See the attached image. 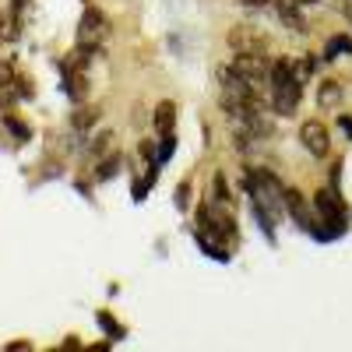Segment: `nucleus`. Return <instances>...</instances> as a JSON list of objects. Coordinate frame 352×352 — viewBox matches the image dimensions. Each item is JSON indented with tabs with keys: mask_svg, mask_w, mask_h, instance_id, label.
Returning a JSON list of instances; mask_svg holds the SVG:
<instances>
[{
	"mask_svg": "<svg viewBox=\"0 0 352 352\" xmlns=\"http://www.w3.org/2000/svg\"><path fill=\"white\" fill-rule=\"evenodd\" d=\"M229 67L236 71L240 78H247L250 85H261L264 78H272V60L264 53H236Z\"/></svg>",
	"mask_w": 352,
	"mask_h": 352,
	"instance_id": "nucleus-3",
	"label": "nucleus"
},
{
	"mask_svg": "<svg viewBox=\"0 0 352 352\" xmlns=\"http://www.w3.org/2000/svg\"><path fill=\"white\" fill-rule=\"evenodd\" d=\"M0 28H4V14H0Z\"/></svg>",
	"mask_w": 352,
	"mask_h": 352,
	"instance_id": "nucleus-25",
	"label": "nucleus"
},
{
	"mask_svg": "<svg viewBox=\"0 0 352 352\" xmlns=\"http://www.w3.org/2000/svg\"><path fill=\"white\" fill-rule=\"evenodd\" d=\"M4 124L14 131V138H18V141H28V127H25V124H18L14 116H4Z\"/></svg>",
	"mask_w": 352,
	"mask_h": 352,
	"instance_id": "nucleus-19",
	"label": "nucleus"
},
{
	"mask_svg": "<svg viewBox=\"0 0 352 352\" xmlns=\"http://www.w3.org/2000/svg\"><path fill=\"white\" fill-rule=\"evenodd\" d=\"M296 4H317V0H296Z\"/></svg>",
	"mask_w": 352,
	"mask_h": 352,
	"instance_id": "nucleus-24",
	"label": "nucleus"
},
{
	"mask_svg": "<svg viewBox=\"0 0 352 352\" xmlns=\"http://www.w3.org/2000/svg\"><path fill=\"white\" fill-rule=\"evenodd\" d=\"M342 102V85L338 81H320L317 85V106L320 109H335Z\"/></svg>",
	"mask_w": 352,
	"mask_h": 352,
	"instance_id": "nucleus-10",
	"label": "nucleus"
},
{
	"mask_svg": "<svg viewBox=\"0 0 352 352\" xmlns=\"http://www.w3.org/2000/svg\"><path fill=\"white\" fill-rule=\"evenodd\" d=\"M300 96H303V85L296 78L285 85H275V113H292L300 106Z\"/></svg>",
	"mask_w": 352,
	"mask_h": 352,
	"instance_id": "nucleus-7",
	"label": "nucleus"
},
{
	"mask_svg": "<svg viewBox=\"0 0 352 352\" xmlns=\"http://www.w3.org/2000/svg\"><path fill=\"white\" fill-rule=\"evenodd\" d=\"M314 208L320 215V226H328L324 229V240L342 236V232L349 229V208H345V201L338 197V190H317Z\"/></svg>",
	"mask_w": 352,
	"mask_h": 352,
	"instance_id": "nucleus-1",
	"label": "nucleus"
},
{
	"mask_svg": "<svg viewBox=\"0 0 352 352\" xmlns=\"http://www.w3.org/2000/svg\"><path fill=\"white\" fill-rule=\"evenodd\" d=\"M240 4H243V8H268L272 0H240Z\"/></svg>",
	"mask_w": 352,
	"mask_h": 352,
	"instance_id": "nucleus-23",
	"label": "nucleus"
},
{
	"mask_svg": "<svg viewBox=\"0 0 352 352\" xmlns=\"http://www.w3.org/2000/svg\"><path fill=\"white\" fill-rule=\"evenodd\" d=\"M173 148H176V138H173V131H169V134H162V144H159V162H166V159L173 155Z\"/></svg>",
	"mask_w": 352,
	"mask_h": 352,
	"instance_id": "nucleus-17",
	"label": "nucleus"
},
{
	"mask_svg": "<svg viewBox=\"0 0 352 352\" xmlns=\"http://www.w3.org/2000/svg\"><path fill=\"white\" fill-rule=\"evenodd\" d=\"M152 124L159 134H169L176 127V102H159L155 106V116H152Z\"/></svg>",
	"mask_w": 352,
	"mask_h": 352,
	"instance_id": "nucleus-11",
	"label": "nucleus"
},
{
	"mask_svg": "<svg viewBox=\"0 0 352 352\" xmlns=\"http://www.w3.org/2000/svg\"><path fill=\"white\" fill-rule=\"evenodd\" d=\"M338 127H342V131L352 138V116H345V113H342V116H338Z\"/></svg>",
	"mask_w": 352,
	"mask_h": 352,
	"instance_id": "nucleus-22",
	"label": "nucleus"
},
{
	"mask_svg": "<svg viewBox=\"0 0 352 352\" xmlns=\"http://www.w3.org/2000/svg\"><path fill=\"white\" fill-rule=\"evenodd\" d=\"M215 201L222 204V208L232 201V197H229V187H226V176H215Z\"/></svg>",
	"mask_w": 352,
	"mask_h": 352,
	"instance_id": "nucleus-18",
	"label": "nucleus"
},
{
	"mask_svg": "<svg viewBox=\"0 0 352 352\" xmlns=\"http://www.w3.org/2000/svg\"><path fill=\"white\" fill-rule=\"evenodd\" d=\"M60 71H64L67 96H71L74 102H81V99L88 96V78H85V71H81V67H64V64H60Z\"/></svg>",
	"mask_w": 352,
	"mask_h": 352,
	"instance_id": "nucleus-9",
	"label": "nucleus"
},
{
	"mask_svg": "<svg viewBox=\"0 0 352 352\" xmlns=\"http://www.w3.org/2000/svg\"><path fill=\"white\" fill-rule=\"evenodd\" d=\"M229 46H232V53H264V36L250 25H236L229 32Z\"/></svg>",
	"mask_w": 352,
	"mask_h": 352,
	"instance_id": "nucleus-5",
	"label": "nucleus"
},
{
	"mask_svg": "<svg viewBox=\"0 0 352 352\" xmlns=\"http://www.w3.org/2000/svg\"><path fill=\"white\" fill-rule=\"evenodd\" d=\"M120 166H124V155H120V152H113L109 159H102V162H99V169H96V180H113Z\"/></svg>",
	"mask_w": 352,
	"mask_h": 352,
	"instance_id": "nucleus-12",
	"label": "nucleus"
},
{
	"mask_svg": "<svg viewBox=\"0 0 352 352\" xmlns=\"http://www.w3.org/2000/svg\"><path fill=\"white\" fill-rule=\"evenodd\" d=\"M71 124H74V131H88V127H96V124H99V109H96V106H92V109H88V106H85V109H78V113L71 116Z\"/></svg>",
	"mask_w": 352,
	"mask_h": 352,
	"instance_id": "nucleus-13",
	"label": "nucleus"
},
{
	"mask_svg": "<svg viewBox=\"0 0 352 352\" xmlns=\"http://www.w3.org/2000/svg\"><path fill=\"white\" fill-rule=\"evenodd\" d=\"M99 324H102V331H106L109 338H124V328H120V324H116V320H113V317H109L106 310L99 314Z\"/></svg>",
	"mask_w": 352,
	"mask_h": 352,
	"instance_id": "nucleus-15",
	"label": "nucleus"
},
{
	"mask_svg": "<svg viewBox=\"0 0 352 352\" xmlns=\"http://www.w3.org/2000/svg\"><path fill=\"white\" fill-rule=\"evenodd\" d=\"M109 144H113V134H109V131L99 134V138L92 141V155H106V152H109Z\"/></svg>",
	"mask_w": 352,
	"mask_h": 352,
	"instance_id": "nucleus-16",
	"label": "nucleus"
},
{
	"mask_svg": "<svg viewBox=\"0 0 352 352\" xmlns=\"http://www.w3.org/2000/svg\"><path fill=\"white\" fill-rule=\"evenodd\" d=\"M285 212L292 215V222H296L300 229H307L310 236L317 232V222H314V215H310V208H307V201H303V194L300 190H285Z\"/></svg>",
	"mask_w": 352,
	"mask_h": 352,
	"instance_id": "nucleus-6",
	"label": "nucleus"
},
{
	"mask_svg": "<svg viewBox=\"0 0 352 352\" xmlns=\"http://www.w3.org/2000/svg\"><path fill=\"white\" fill-rule=\"evenodd\" d=\"M8 85H14V71L11 64H0V88H8Z\"/></svg>",
	"mask_w": 352,
	"mask_h": 352,
	"instance_id": "nucleus-21",
	"label": "nucleus"
},
{
	"mask_svg": "<svg viewBox=\"0 0 352 352\" xmlns=\"http://www.w3.org/2000/svg\"><path fill=\"white\" fill-rule=\"evenodd\" d=\"M187 194H190V184H180V187H176V208H187V201H190Z\"/></svg>",
	"mask_w": 352,
	"mask_h": 352,
	"instance_id": "nucleus-20",
	"label": "nucleus"
},
{
	"mask_svg": "<svg viewBox=\"0 0 352 352\" xmlns=\"http://www.w3.org/2000/svg\"><path fill=\"white\" fill-rule=\"evenodd\" d=\"M338 53H352V39H349V36H335V39L324 46V60H335Z\"/></svg>",
	"mask_w": 352,
	"mask_h": 352,
	"instance_id": "nucleus-14",
	"label": "nucleus"
},
{
	"mask_svg": "<svg viewBox=\"0 0 352 352\" xmlns=\"http://www.w3.org/2000/svg\"><path fill=\"white\" fill-rule=\"evenodd\" d=\"M278 18H282L285 28H292V32H300V36L310 32V21L300 14V8L292 4V0H278Z\"/></svg>",
	"mask_w": 352,
	"mask_h": 352,
	"instance_id": "nucleus-8",
	"label": "nucleus"
},
{
	"mask_svg": "<svg viewBox=\"0 0 352 352\" xmlns=\"http://www.w3.org/2000/svg\"><path fill=\"white\" fill-rule=\"evenodd\" d=\"M300 141H303V148L310 152V155H328V148H331V138H328V127L320 124V120H307L303 127H300Z\"/></svg>",
	"mask_w": 352,
	"mask_h": 352,
	"instance_id": "nucleus-4",
	"label": "nucleus"
},
{
	"mask_svg": "<svg viewBox=\"0 0 352 352\" xmlns=\"http://www.w3.org/2000/svg\"><path fill=\"white\" fill-rule=\"evenodd\" d=\"M109 36V21L99 8H85L81 21H78V46H88V50H99Z\"/></svg>",
	"mask_w": 352,
	"mask_h": 352,
	"instance_id": "nucleus-2",
	"label": "nucleus"
}]
</instances>
